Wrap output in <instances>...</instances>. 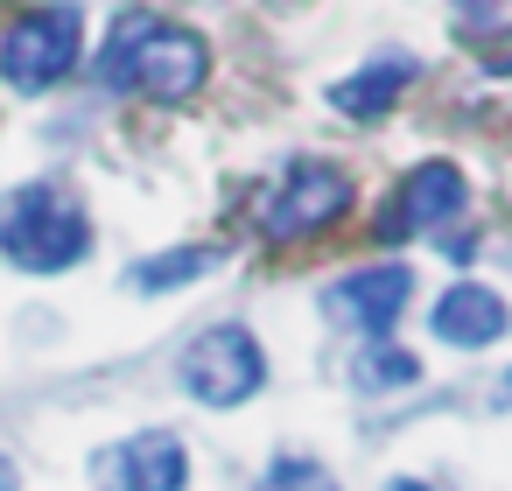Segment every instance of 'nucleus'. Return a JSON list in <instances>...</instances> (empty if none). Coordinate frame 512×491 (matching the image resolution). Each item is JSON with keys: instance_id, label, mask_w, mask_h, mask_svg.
Instances as JSON below:
<instances>
[{"instance_id": "6e6552de", "label": "nucleus", "mask_w": 512, "mask_h": 491, "mask_svg": "<svg viewBox=\"0 0 512 491\" xmlns=\"http://www.w3.org/2000/svg\"><path fill=\"white\" fill-rule=\"evenodd\" d=\"M99 477L113 491H183L190 484V449L169 428H141V435H127L99 456Z\"/></svg>"}, {"instance_id": "f03ea898", "label": "nucleus", "mask_w": 512, "mask_h": 491, "mask_svg": "<svg viewBox=\"0 0 512 491\" xmlns=\"http://www.w3.org/2000/svg\"><path fill=\"white\" fill-rule=\"evenodd\" d=\"M0 253L22 274H64L92 253V218L64 183H22L0 197Z\"/></svg>"}, {"instance_id": "dca6fc26", "label": "nucleus", "mask_w": 512, "mask_h": 491, "mask_svg": "<svg viewBox=\"0 0 512 491\" xmlns=\"http://www.w3.org/2000/svg\"><path fill=\"white\" fill-rule=\"evenodd\" d=\"M505 393H512V372H505Z\"/></svg>"}, {"instance_id": "9b49d317", "label": "nucleus", "mask_w": 512, "mask_h": 491, "mask_svg": "<svg viewBox=\"0 0 512 491\" xmlns=\"http://www.w3.org/2000/svg\"><path fill=\"white\" fill-rule=\"evenodd\" d=\"M211 267H218L211 246H183V253H155V260H141L127 281H134L141 295H162V288H183V281H197V274H211Z\"/></svg>"}, {"instance_id": "2eb2a0df", "label": "nucleus", "mask_w": 512, "mask_h": 491, "mask_svg": "<svg viewBox=\"0 0 512 491\" xmlns=\"http://www.w3.org/2000/svg\"><path fill=\"white\" fill-rule=\"evenodd\" d=\"M386 491H435V484H421V477H393Z\"/></svg>"}, {"instance_id": "4468645a", "label": "nucleus", "mask_w": 512, "mask_h": 491, "mask_svg": "<svg viewBox=\"0 0 512 491\" xmlns=\"http://www.w3.org/2000/svg\"><path fill=\"white\" fill-rule=\"evenodd\" d=\"M253 491H337V477L323 463H309V456H281V463H267V477Z\"/></svg>"}, {"instance_id": "7ed1b4c3", "label": "nucleus", "mask_w": 512, "mask_h": 491, "mask_svg": "<svg viewBox=\"0 0 512 491\" xmlns=\"http://www.w3.org/2000/svg\"><path fill=\"white\" fill-rule=\"evenodd\" d=\"M85 57V8L71 0H50V8H29L8 22L0 36V85L8 92H50L78 71Z\"/></svg>"}, {"instance_id": "423d86ee", "label": "nucleus", "mask_w": 512, "mask_h": 491, "mask_svg": "<svg viewBox=\"0 0 512 491\" xmlns=\"http://www.w3.org/2000/svg\"><path fill=\"white\" fill-rule=\"evenodd\" d=\"M470 204V176L456 169V162H414L400 183H393V204L379 211V239L393 246V239H407V232H442L456 211Z\"/></svg>"}, {"instance_id": "20e7f679", "label": "nucleus", "mask_w": 512, "mask_h": 491, "mask_svg": "<svg viewBox=\"0 0 512 491\" xmlns=\"http://www.w3.org/2000/svg\"><path fill=\"white\" fill-rule=\"evenodd\" d=\"M351 204H358L351 169H337V162H323V155H302V162H288L281 183L267 190V204H260V232H267L274 246H295V239L330 232Z\"/></svg>"}, {"instance_id": "ddd939ff", "label": "nucleus", "mask_w": 512, "mask_h": 491, "mask_svg": "<svg viewBox=\"0 0 512 491\" xmlns=\"http://www.w3.org/2000/svg\"><path fill=\"white\" fill-rule=\"evenodd\" d=\"M456 36H463V43H498V36H512V0H456Z\"/></svg>"}, {"instance_id": "39448f33", "label": "nucleus", "mask_w": 512, "mask_h": 491, "mask_svg": "<svg viewBox=\"0 0 512 491\" xmlns=\"http://www.w3.org/2000/svg\"><path fill=\"white\" fill-rule=\"evenodd\" d=\"M183 386H190V400H204V407H239V400H253V393L267 386V351H260V337H253L246 323H211V330H197L190 351H183Z\"/></svg>"}, {"instance_id": "1a4fd4ad", "label": "nucleus", "mask_w": 512, "mask_h": 491, "mask_svg": "<svg viewBox=\"0 0 512 491\" xmlns=\"http://www.w3.org/2000/svg\"><path fill=\"white\" fill-rule=\"evenodd\" d=\"M428 323H435L442 344H456V351H484V344H498V337L512 330V309H505L498 288H484V281H456V288L428 309Z\"/></svg>"}, {"instance_id": "9d476101", "label": "nucleus", "mask_w": 512, "mask_h": 491, "mask_svg": "<svg viewBox=\"0 0 512 491\" xmlns=\"http://www.w3.org/2000/svg\"><path fill=\"white\" fill-rule=\"evenodd\" d=\"M421 78V64L414 57H372V64H358L351 78H337L330 85V106L344 113V120H386L400 99H407V85Z\"/></svg>"}, {"instance_id": "f8f14e48", "label": "nucleus", "mask_w": 512, "mask_h": 491, "mask_svg": "<svg viewBox=\"0 0 512 491\" xmlns=\"http://www.w3.org/2000/svg\"><path fill=\"white\" fill-rule=\"evenodd\" d=\"M351 379H358L365 393H379V386H414V379H421V358H414V351H393V344H372Z\"/></svg>"}, {"instance_id": "0eeeda50", "label": "nucleus", "mask_w": 512, "mask_h": 491, "mask_svg": "<svg viewBox=\"0 0 512 491\" xmlns=\"http://www.w3.org/2000/svg\"><path fill=\"white\" fill-rule=\"evenodd\" d=\"M407 302H414V267L407 260H372V267H358L330 288V316L351 323L358 337H386L407 316Z\"/></svg>"}, {"instance_id": "f257e3e1", "label": "nucleus", "mask_w": 512, "mask_h": 491, "mask_svg": "<svg viewBox=\"0 0 512 491\" xmlns=\"http://www.w3.org/2000/svg\"><path fill=\"white\" fill-rule=\"evenodd\" d=\"M99 85L106 92H148V99H190L204 92L211 78V43L183 22H162V15H120L106 29V50H99Z\"/></svg>"}]
</instances>
